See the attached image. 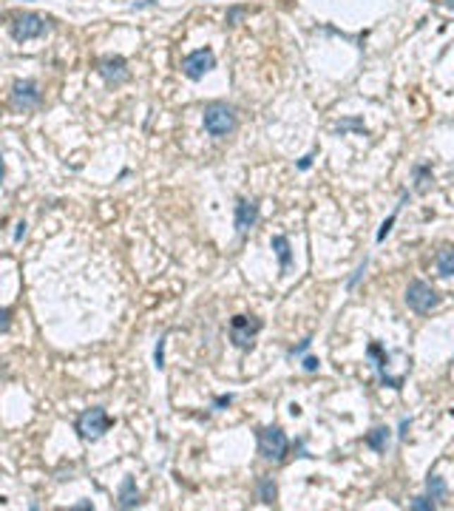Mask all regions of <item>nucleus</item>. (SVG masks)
Here are the masks:
<instances>
[{"label": "nucleus", "instance_id": "obj_5", "mask_svg": "<svg viewBox=\"0 0 454 511\" xmlns=\"http://www.w3.org/2000/svg\"><path fill=\"white\" fill-rule=\"evenodd\" d=\"M259 333H262V321L253 319V316H236L231 321V341L239 350H253Z\"/></svg>", "mask_w": 454, "mask_h": 511}, {"label": "nucleus", "instance_id": "obj_26", "mask_svg": "<svg viewBox=\"0 0 454 511\" xmlns=\"http://www.w3.org/2000/svg\"><path fill=\"white\" fill-rule=\"evenodd\" d=\"M406 429H409V421H406V418H403V421H400V432H398V435H400V438H403V435H406Z\"/></svg>", "mask_w": 454, "mask_h": 511}, {"label": "nucleus", "instance_id": "obj_6", "mask_svg": "<svg viewBox=\"0 0 454 511\" xmlns=\"http://www.w3.org/2000/svg\"><path fill=\"white\" fill-rule=\"evenodd\" d=\"M406 304H409V310H415V313H431L434 307L440 304V295L426 281H412L406 287Z\"/></svg>", "mask_w": 454, "mask_h": 511}, {"label": "nucleus", "instance_id": "obj_14", "mask_svg": "<svg viewBox=\"0 0 454 511\" xmlns=\"http://www.w3.org/2000/svg\"><path fill=\"white\" fill-rule=\"evenodd\" d=\"M386 443H389V429L386 426H378L367 435V446L375 449V452H386Z\"/></svg>", "mask_w": 454, "mask_h": 511}, {"label": "nucleus", "instance_id": "obj_4", "mask_svg": "<svg viewBox=\"0 0 454 511\" xmlns=\"http://www.w3.org/2000/svg\"><path fill=\"white\" fill-rule=\"evenodd\" d=\"M287 435L281 432V426H264L259 429V455L264 460H273V463H281L287 457Z\"/></svg>", "mask_w": 454, "mask_h": 511}, {"label": "nucleus", "instance_id": "obj_7", "mask_svg": "<svg viewBox=\"0 0 454 511\" xmlns=\"http://www.w3.org/2000/svg\"><path fill=\"white\" fill-rule=\"evenodd\" d=\"M182 68H185V74H188L190 80H202L210 68H216V57H213L210 49H199V51H190V54L185 57Z\"/></svg>", "mask_w": 454, "mask_h": 511}, {"label": "nucleus", "instance_id": "obj_13", "mask_svg": "<svg viewBox=\"0 0 454 511\" xmlns=\"http://www.w3.org/2000/svg\"><path fill=\"white\" fill-rule=\"evenodd\" d=\"M270 247H273V250H276V256H278L281 273H287V267H290V261H293V253H290V242H287V236H273Z\"/></svg>", "mask_w": 454, "mask_h": 511}, {"label": "nucleus", "instance_id": "obj_25", "mask_svg": "<svg viewBox=\"0 0 454 511\" xmlns=\"http://www.w3.org/2000/svg\"><path fill=\"white\" fill-rule=\"evenodd\" d=\"M23 236H26V222H20V225H18V233H15V239H18V242H20V239H23Z\"/></svg>", "mask_w": 454, "mask_h": 511}, {"label": "nucleus", "instance_id": "obj_15", "mask_svg": "<svg viewBox=\"0 0 454 511\" xmlns=\"http://www.w3.org/2000/svg\"><path fill=\"white\" fill-rule=\"evenodd\" d=\"M437 273L440 276H454V247H443L437 253Z\"/></svg>", "mask_w": 454, "mask_h": 511}, {"label": "nucleus", "instance_id": "obj_28", "mask_svg": "<svg viewBox=\"0 0 454 511\" xmlns=\"http://www.w3.org/2000/svg\"><path fill=\"white\" fill-rule=\"evenodd\" d=\"M9 316H12V313H9V310H4V330H9Z\"/></svg>", "mask_w": 454, "mask_h": 511}, {"label": "nucleus", "instance_id": "obj_11", "mask_svg": "<svg viewBox=\"0 0 454 511\" xmlns=\"http://www.w3.org/2000/svg\"><path fill=\"white\" fill-rule=\"evenodd\" d=\"M97 71H99L108 82H123V80H128V63H125L123 57H102Z\"/></svg>", "mask_w": 454, "mask_h": 511}, {"label": "nucleus", "instance_id": "obj_2", "mask_svg": "<svg viewBox=\"0 0 454 511\" xmlns=\"http://www.w3.org/2000/svg\"><path fill=\"white\" fill-rule=\"evenodd\" d=\"M74 429H77V435L82 441H99L111 429V418H108V412L102 406H91L74 421Z\"/></svg>", "mask_w": 454, "mask_h": 511}, {"label": "nucleus", "instance_id": "obj_8", "mask_svg": "<svg viewBox=\"0 0 454 511\" xmlns=\"http://www.w3.org/2000/svg\"><path fill=\"white\" fill-rule=\"evenodd\" d=\"M37 102H40V91H37V82L35 80L15 82V88H12V106L18 111H29V109L37 106Z\"/></svg>", "mask_w": 454, "mask_h": 511}, {"label": "nucleus", "instance_id": "obj_10", "mask_svg": "<svg viewBox=\"0 0 454 511\" xmlns=\"http://www.w3.org/2000/svg\"><path fill=\"white\" fill-rule=\"evenodd\" d=\"M256 222H259V204L253 199H239V204H236V230L247 233Z\"/></svg>", "mask_w": 454, "mask_h": 511}, {"label": "nucleus", "instance_id": "obj_18", "mask_svg": "<svg viewBox=\"0 0 454 511\" xmlns=\"http://www.w3.org/2000/svg\"><path fill=\"white\" fill-rule=\"evenodd\" d=\"M415 176H417V193H426L429 185H431V173L429 168H415Z\"/></svg>", "mask_w": 454, "mask_h": 511}, {"label": "nucleus", "instance_id": "obj_17", "mask_svg": "<svg viewBox=\"0 0 454 511\" xmlns=\"http://www.w3.org/2000/svg\"><path fill=\"white\" fill-rule=\"evenodd\" d=\"M426 488H429V497H431V500H443V497H446V480H443L440 474H431V477L426 480Z\"/></svg>", "mask_w": 454, "mask_h": 511}, {"label": "nucleus", "instance_id": "obj_21", "mask_svg": "<svg viewBox=\"0 0 454 511\" xmlns=\"http://www.w3.org/2000/svg\"><path fill=\"white\" fill-rule=\"evenodd\" d=\"M309 344H312V338H304V341H301V344H298V347H293V350H290V358H295V355H301V352H307V350H309Z\"/></svg>", "mask_w": 454, "mask_h": 511}, {"label": "nucleus", "instance_id": "obj_1", "mask_svg": "<svg viewBox=\"0 0 454 511\" xmlns=\"http://www.w3.org/2000/svg\"><path fill=\"white\" fill-rule=\"evenodd\" d=\"M202 120H204V131L210 137H227L236 128V111L227 102H210Z\"/></svg>", "mask_w": 454, "mask_h": 511}, {"label": "nucleus", "instance_id": "obj_19", "mask_svg": "<svg viewBox=\"0 0 454 511\" xmlns=\"http://www.w3.org/2000/svg\"><path fill=\"white\" fill-rule=\"evenodd\" d=\"M409 508H412V511H434V500H431V497H415V500L409 503Z\"/></svg>", "mask_w": 454, "mask_h": 511}, {"label": "nucleus", "instance_id": "obj_23", "mask_svg": "<svg viewBox=\"0 0 454 511\" xmlns=\"http://www.w3.org/2000/svg\"><path fill=\"white\" fill-rule=\"evenodd\" d=\"M304 369L307 372H315L318 369V358H304Z\"/></svg>", "mask_w": 454, "mask_h": 511}, {"label": "nucleus", "instance_id": "obj_16", "mask_svg": "<svg viewBox=\"0 0 454 511\" xmlns=\"http://www.w3.org/2000/svg\"><path fill=\"white\" fill-rule=\"evenodd\" d=\"M256 488H259V500H262V503H276V494H278V488H276L273 477H259Z\"/></svg>", "mask_w": 454, "mask_h": 511}, {"label": "nucleus", "instance_id": "obj_24", "mask_svg": "<svg viewBox=\"0 0 454 511\" xmlns=\"http://www.w3.org/2000/svg\"><path fill=\"white\" fill-rule=\"evenodd\" d=\"M309 165H312V154H309V156H304V159H301V162H298V168H301V171H307V168H309Z\"/></svg>", "mask_w": 454, "mask_h": 511}, {"label": "nucleus", "instance_id": "obj_9", "mask_svg": "<svg viewBox=\"0 0 454 511\" xmlns=\"http://www.w3.org/2000/svg\"><path fill=\"white\" fill-rule=\"evenodd\" d=\"M367 355H369L372 367L378 369V375H381V383H384V386H392V389H400V383H398V381L389 375V361H392V355H389V352H384L378 344H369Z\"/></svg>", "mask_w": 454, "mask_h": 511}, {"label": "nucleus", "instance_id": "obj_29", "mask_svg": "<svg viewBox=\"0 0 454 511\" xmlns=\"http://www.w3.org/2000/svg\"><path fill=\"white\" fill-rule=\"evenodd\" d=\"M448 6H451V9H454V0H448Z\"/></svg>", "mask_w": 454, "mask_h": 511}, {"label": "nucleus", "instance_id": "obj_27", "mask_svg": "<svg viewBox=\"0 0 454 511\" xmlns=\"http://www.w3.org/2000/svg\"><path fill=\"white\" fill-rule=\"evenodd\" d=\"M231 400H233L231 395H227V398H219V400H216V406H227V403H231Z\"/></svg>", "mask_w": 454, "mask_h": 511}, {"label": "nucleus", "instance_id": "obj_20", "mask_svg": "<svg viewBox=\"0 0 454 511\" xmlns=\"http://www.w3.org/2000/svg\"><path fill=\"white\" fill-rule=\"evenodd\" d=\"M395 219H398V211H395V214H392V216H389V219H386V222H384V225H381V230H378V242H384V239H386V236H389V230H392V225H395Z\"/></svg>", "mask_w": 454, "mask_h": 511}, {"label": "nucleus", "instance_id": "obj_12", "mask_svg": "<svg viewBox=\"0 0 454 511\" xmlns=\"http://www.w3.org/2000/svg\"><path fill=\"white\" fill-rule=\"evenodd\" d=\"M120 508H134V505H140V491H137V483H134V477H125L123 480V486H120Z\"/></svg>", "mask_w": 454, "mask_h": 511}, {"label": "nucleus", "instance_id": "obj_3", "mask_svg": "<svg viewBox=\"0 0 454 511\" xmlns=\"http://www.w3.org/2000/svg\"><path fill=\"white\" fill-rule=\"evenodd\" d=\"M51 29V23L35 12H23V15H15L12 23H9V32L18 43H26V40H35L40 35H46Z\"/></svg>", "mask_w": 454, "mask_h": 511}, {"label": "nucleus", "instance_id": "obj_22", "mask_svg": "<svg viewBox=\"0 0 454 511\" xmlns=\"http://www.w3.org/2000/svg\"><path fill=\"white\" fill-rule=\"evenodd\" d=\"M162 347H165V338H159V344H157V355H154L157 369H162V367H165V361H162Z\"/></svg>", "mask_w": 454, "mask_h": 511}]
</instances>
